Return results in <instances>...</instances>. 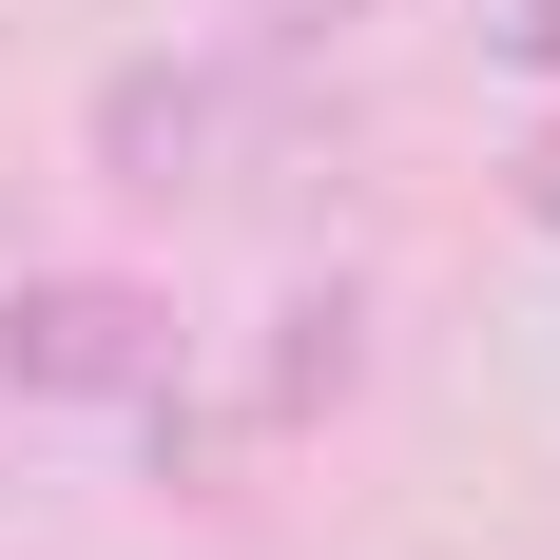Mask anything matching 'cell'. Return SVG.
Segmentation results:
<instances>
[{
  "label": "cell",
  "mask_w": 560,
  "mask_h": 560,
  "mask_svg": "<svg viewBox=\"0 0 560 560\" xmlns=\"http://www.w3.org/2000/svg\"><path fill=\"white\" fill-rule=\"evenodd\" d=\"M174 368V290L136 271H20L0 290V406H136Z\"/></svg>",
  "instance_id": "cell-1"
},
{
  "label": "cell",
  "mask_w": 560,
  "mask_h": 560,
  "mask_svg": "<svg viewBox=\"0 0 560 560\" xmlns=\"http://www.w3.org/2000/svg\"><path fill=\"white\" fill-rule=\"evenodd\" d=\"M78 136H97V194H136V213L213 194V155H232V58H116Z\"/></svg>",
  "instance_id": "cell-2"
},
{
  "label": "cell",
  "mask_w": 560,
  "mask_h": 560,
  "mask_svg": "<svg viewBox=\"0 0 560 560\" xmlns=\"http://www.w3.org/2000/svg\"><path fill=\"white\" fill-rule=\"evenodd\" d=\"M271 425H310V406H348V368H368V290H290L271 310Z\"/></svg>",
  "instance_id": "cell-3"
},
{
  "label": "cell",
  "mask_w": 560,
  "mask_h": 560,
  "mask_svg": "<svg viewBox=\"0 0 560 560\" xmlns=\"http://www.w3.org/2000/svg\"><path fill=\"white\" fill-rule=\"evenodd\" d=\"M522 213H541V232H560V136H541V155H522Z\"/></svg>",
  "instance_id": "cell-4"
},
{
  "label": "cell",
  "mask_w": 560,
  "mask_h": 560,
  "mask_svg": "<svg viewBox=\"0 0 560 560\" xmlns=\"http://www.w3.org/2000/svg\"><path fill=\"white\" fill-rule=\"evenodd\" d=\"M503 39H522V58H560V0H541V20H503Z\"/></svg>",
  "instance_id": "cell-5"
},
{
  "label": "cell",
  "mask_w": 560,
  "mask_h": 560,
  "mask_svg": "<svg viewBox=\"0 0 560 560\" xmlns=\"http://www.w3.org/2000/svg\"><path fill=\"white\" fill-rule=\"evenodd\" d=\"M310 20H387V0H310Z\"/></svg>",
  "instance_id": "cell-6"
}]
</instances>
